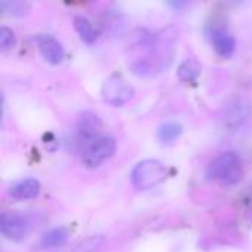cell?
<instances>
[{
	"label": "cell",
	"instance_id": "6da1fadb",
	"mask_svg": "<svg viewBox=\"0 0 252 252\" xmlns=\"http://www.w3.org/2000/svg\"><path fill=\"white\" fill-rule=\"evenodd\" d=\"M208 177L224 186H235L244 179V167L236 152L219 155L208 167Z\"/></svg>",
	"mask_w": 252,
	"mask_h": 252
},
{
	"label": "cell",
	"instance_id": "7a4b0ae2",
	"mask_svg": "<svg viewBox=\"0 0 252 252\" xmlns=\"http://www.w3.org/2000/svg\"><path fill=\"white\" fill-rule=\"evenodd\" d=\"M165 179V167L157 159H145L131 171V183L140 190L151 189Z\"/></svg>",
	"mask_w": 252,
	"mask_h": 252
},
{
	"label": "cell",
	"instance_id": "3957f363",
	"mask_svg": "<svg viewBox=\"0 0 252 252\" xmlns=\"http://www.w3.org/2000/svg\"><path fill=\"white\" fill-rule=\"evenodd\" d=\"M0 230L6 239L19 242L28 236L31 230V221L27 216L18 211H7L0 217Z\"/></svg>",
	"mask_w": 252,
	"mask_h": 252
},
{
	"label": "cell",
	"instance_id": "277c9868",
	"mask_svg": "<svg viewBox=\"0 0 252 252\" xmlns=\"http://www.w3.org/2000/svg\"><path fill=\"white\" fill-rule=\"evenodd\" d=\"M102 96L108 103L123 106L134 96V89L121 75L114 74L105 80L102 86Z\"/></svg>",
	"mask_w": 252,
	"mask_h": 252
},
{
	"label": "cell",
	"instance_id": "5b68a950",
	"mask_svg": "<svg viewBox=\"0 0 252 252\" xmlns=\"http://www.w3.org/2000/svg\"><path fill=\"white\" fill-rule=\"evenodd\" d=\"M117 151V142L114 137L105 136L97 139L96 142L90 143L89 148L84 151L83 162L87 168H96L106 159H109Z\"/></svg>",
	"mask_w": 252,
	"mask_h": 252
},
{
	"label": "cell",
	"instance_id": "8992f818",
	"mask_svg": "<svg viewBox=\"0 0 252 252\" xmlns=\"http://www.w3.org/2000/svg\"><path fill=\"white\" fill-rule=\"evenodd\" d=\"M37 44H38V50H40L41 56L49 63L58 65L63 61L65 50L56 38H53L50 35H40L37 38Z\"/></svg>",
	"mask_w": 252,
	"mask_h": 252
},
{
	"label": "cell",
	"instance_id": "52a82bcc",
	"mask_svg": "<svg viewBox=\"0 0 252 252\" xmlns=\"http://www.w3.org/2000/svg\"><path fill=\"white\" fill-rule=\"evenodd\" d=\"M102 131V123L99 117L93 112H83L78 120V134L87 142H96Z\"/></svg>",
	"mask_w": 252,
	"mask_h": 252
},
{
	"label": "cell",
	"instance_id": "ba28073f",
	"mask_svg": "<svg viewBox=\"0 0 252 252\" xmlns=\"http://www.w3.org/2000/svg\"><path fill=\"white\" fill-rule=\"evenodd\" d=\"M40 190H41L40 182L37 179L28 177V179L19 180L15 185H12L10 189H9V195L13 199L25 201V199H34V198H37L40 195Z\"/></svg>",
	"mask_w": 252,
	"mask_h": 252
},
{
	"label": "cell",
	"instance_id": "9c48e42d",
	"mask_svg": "<svg viewBox=\"0 0 252 252\" xmlns=\"http://www.w3.org/2000/svg\"><path fill=\"white\" fill-rule=\"evenodd\" d=\"M211 41H213L214 50L223 58H230L236 49L235 37L223 28H214L211 31Z\"/></svg>",
	"mask_w": 252,
	"mask_h": 252
},
{
	"label": "cell",
	"instance_id": "30bf717a",
	"mask_svg": "<svg viewBox=\"0 0 252 252\" xmlns=\"http://www.w3.org/2000/svg\"><path fill=\"white\" fill-rule=\"evenodd\" d=\"M68 241V232L65 227H55L49 232H46L41 236L40 245L44 250H53V248H61L66 244Z\"/></svg>",
	"mask_w": 252,
	"mask_h": 252
},
{
	"label": "cell",
	"instance_id": "8fae6325",
	"mask_svg": "<svg viewBox=\"0 0 252 252\" xmlns=\"http://www.w3.org/2000/svg\"><path fill=\"white\" fill-rule=\"evenodd\" d=\"M74 27L84 43L93 44L97 40V31L94 30L93 24L86 16H83V15L74 16Z\"/></svg>",
	"mask_w": 252,
	"mask_h": 252
},
{
	"label": "cell",
	"instance_id": "7c38bea8",
	"mask_svg": "<svg viewBox=\"0 0 252 252\" xmlns=\"http://www.w3.org/2000/svg\"><path fill=\"white\" fill-rule=\"evenodd\" d=\"M182 133H183V127L179 123L168 121L158 128V139L162 143H173L182 136Z\"/></svg>",
	"mask_w": 252,
	"mask_h": 252
},
{
	"label": "cell",
	"instance_id": "4fadbf2b",
	"mask_svg": "<svg viewBox=\"0 0 252 252\" xmlns=\"http://www.w3.org/2000/svg\"><path fill=\"white\" fill-rule=\"evenodd\" d=\"M201 74V66L196 61L193 59H188L185 61L180 66H179V71H177V75L182 81H186V83H192L195 81Z\"/></svg>",
	"mask_w": 252,
	"mask_h": 252
},
{
	"label": "cell",
	"instance_id": "5bb4252c",
	"mask_svg": "<svg viewBox=\"0 0 252 252\" xmlns=\"http://www.w3.org/2000/svg\"><path fill=\"white\" fill-rule=\"evenodd\" d=\"M0 7L1 10L6 13V15H10V16H24L30 12L31 6L30 3L27 1H19V0H12V1H7V0H3L0 3Z\"/></svg>",
	"mask_w": 252,
	"mask_h": 252
},
{
	"label": "cell",
	"instance_id": "9a60e30c",
	"mask_svg": "<svg viewBox=\"0 0 252 252\" xmlns=\"http://www.w3.org/2000/svg\"><path fill=\"white\" fill-rule=\"evenodd\" d=\"M103 245H105L103 236H92L80 242L72 252H99Z\"/></svg>",
	"mask_w": 252,
	"mask_h": 252
},
{
	"label": "cell",
	"instance_id": "2e32d148",
	"mask_svg": "<svg viewBox=\"0 0 252 252\" xmlns=\"http://www.w3.org/2000/svg\"><path fill=\"white\" fill-rule=\"evenodd\" d=\"M15 44H16L15 32L7 27H1L0 28V49L3 52H6V50L12 49Z\"/></svg>",
	"mask_w": 252,
	"mask_h": 252
}]
</instances>
